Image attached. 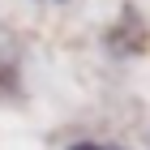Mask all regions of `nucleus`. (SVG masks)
Masks as SVG:
<instances>
[{"instance_id":"obj_1","label":"nucleus","mask_w":150,"mask_h":150,"mask_svg":"<svg viewBox=\"0 0 150 150\" xmlns=\"http://www.w3.org/2000/svg\"><path fill=\"white\" fill-rule=\"evenodd\" d=\"M69 150H120V146H99V142H73Z\"/></svg>"},{"instance_id":"obj_2","label":"nucleus","mask_w":150,"mask_h":150,"mask_svg":"<svg viewBox=\"0 0 150 150\" xmlns=\"http://www.w3.org/2000/svg\"><path fill=\"white\" fill-rule=\"evenodd\" d=\"M56 4H64V0H56Z\"/></svg>"}]
</instances>
